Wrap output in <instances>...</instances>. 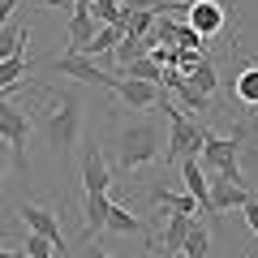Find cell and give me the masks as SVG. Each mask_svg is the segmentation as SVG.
I'll list each match as a JSON object with an SVG mask.
<instances>
[{
	"instance_id": "1",
	"label": "cell",
	"mask_w": 258,
	"mask_h": 258,
	"mask_svg": "<svg viewBox=\"0 0 258 258\" xmlns=\"http://www.w3.org/2000/svg\"><path fill=\"white\" fill-rule=\"evenodd\" d=\"M30 112H35V125L43 129L47 147H56L60 155H69L74 142H78V134H82V103H78V95L56 91V86H39Z\"/></svg>"
},
{
	"instance_id": "2",
	"label": "cell",
	"mask_w": 258,
	"mask_h": 258,
	"mask_svg": "<svg viewBox=\"0 0 258 258\" xmlns=\"http://www.w3.org/2000/svg\"><path fill=\"white\" fill-rule=\"evenodd\" d=\"M159 155H164V138H159V129L151 125V120H134L129 129H120V134H116L112 164L125 168V172H134V168H142V164H155Z\"/></svg>"
},
{
	"instance_id": "3",
	"label": "cell",
	"mask_w": 258,
	"mask_h": 258,
	"mask_svg": "<svg viewBox=\"0 0 258 258\" xmlns=\"http://www.w3.org/2000/svg\"><path fill=\"white\" fill-rule=\"evenodd\" d=\"M159 108L168 112V125H172V134H168V147H164V168L168 164H181L185 155H203V142H207V134L211 129L207 125H198V120H189L181 108H172V103H159Z\"/></svg>"
},
{
	"instance_id": "4",
	"label": "cell",
	"mask_w": 258,
	"mask_h": 258,
	"mask_svg": "<svg viewBox=\"0 0 258 258\" xmlns=\"http://www.w3.org/2000/svg\"><path fill=\"white\" fill-rule=\"evenodd\" d=\"M241 138L237 134H207V142H203V155H198V164H203V172L207 176H224V181H237V185H245V176H241Z\"/></svg>"
},
{
	"instance_id": "5",
	"label": "cell",
	"mask_w": 258,
	"mask_h": 258,
	"mask_svg": "<svg viewBox=\"0 0 258 258\" xmlns=\"http://www.w3.org/2000/svg\"><path fill=\"white\" fill-rule=\"evenodd\" d=\"M0 138L9 142L13 159H18L22 168H26V138H30V116L26 108H18L13 99H5L0 95Z\"/></svg>"
},
{
	"instance_id": "6",
	"label": "cell",
	"mask_w": 258,
	"mask_h": 258,
	"mask_svg": "<svg viewBox=\"0 0 258 258\" xmlns=\"http://www.w3.org/2000/svg\"><path fill=\"white\" fill-rule=\"evenodd\" d=\"M52 69H56L60 78H74V82H95V86H112V82H116L112 74H103L99 64H95V56L74 52V47H69L64 56H56V60H52Z\"/></svg>"
},
{
	"instance_id": "7",
	"label": "cell",
	"mask_w": 258,
	"mask_h": 258,
	"mask_svg": "<svg viewBox=\"0 0 258 258\" xmlns=\"http://www.w3.org/2000/svg\"><path fill=\"white\" fill-rule=\"evenodd\" d=\"M185 22H189V26L198 30L203 39H215V35L224 30V22H228V9H224L220 0H189Z\"/></svg>"
},
{
	"instance_id": "8",
	"label": "cell",
	"mask_w": 258,
	"mask_h": 258,
	"mask_svg": "<svg viewBox=\"0 0 258 258\" xmlns=\"http://www.w3.org/2000/svg\"><path fill=\"white\" fill-rule=\"evenodd\" d=\"M112 91H116V99L129 103V108H159V103H164L159 82H147V78H116Z\"/></svg>"
},
{
	"instance_id": "9",
	"label": "cell",
	"mask_w": 258,
	"mask_h": 258,
	"mask_svg": "<svg viewBox=\"0 0 258 258\" xmlns=\"http://www.w3.org/2000/svg\"><path fill=\"white\" fill-rule=\"evenodd\" d=\"M18 215L26 220V228H30V232H43V237H47V241H52V245L64 254V232H60V220H56V211H52V207L22 203V211H18Z\"/></svg>"
},
{
	"instance_id": "10",
	"label": "cell",
	"mask_w": 258,
	"mask_h": 258,
	"mask_svg": "<svg viewBox=\"0 0 258 258\" xmlns=\"http://www.w3.org/2000/svg\"><path fill=\"white\" fill-rule=\"evenodd\" d=\"M176 168H181L185 194H194V198H198V207H203V215H211V181H207V172H203V164H198V155H185Z\"/></svg>"
},
{
	"instance_id": "11",
	"label": "cell",
	"mask_w": 258,
	"mask_h": 258,
	"mask_svg": "<svg viewBox=\"0 0 258 258\" xmlns=\"http://www.w3.org/2000/svg\"><path fill=\"white\" fill-rule=\"evenodd\" d=\"M82 185H86V194H99V189H108V185H112L108 155H103L95 142L86 147V155H82Z\"/></svg>"
},
{
	"instance_id": "12",
	"label": "cell",
	"mask_w": 258,
	"mask_h": 258,
	"mask_svg": "<svg viewBox=\"0 0 258 258\" xmlns=\"http://www.w3.org/2000/svg\"><path fill=\"white\" fill-rule=\"evenodd\" d=\"M95 30H99V22L91 18V0H78L74 18H69V47H74V52H86L91 39H95Z\"/></svg>"
},
{
	"instance_id": "13",
	"label": "cell",
	"mask_w": 258,
	"mask_h": 258,
	"mask_svg": "<svg viewBox=\"0 0 258 258\" xmlns=\"http://www.w3.org/2000/svg\"><path fill=\"white\" fill-rule=\"evenodd\" d=\"M108 207H112L108 189H99V194H86V207H82V215H86V224H82V237H86V241H95L103 228H108Z\"/></svg>"
},
{
	"instance_id": "14",
	"label": "cell",
	"mask_w": 258,
	"mask_h": 258,
	"mask_svg": "<svg viewBox=\"0 0 258 258\" xmlns=\"http://www.w3.org/2000/svg\"><path fill=\"white\" fill-rule=\"evenodd\" d=\"M207 181H211V215H224L228 207H241L249 198V189L237 181H224V176H207Z\"/></svg>"
},
{
	"instance_id": "15",
	"label": "cell",
	"mask_w": 258,
	"mask_h": 258,
	"mask_svg": "<svg viewBox=\"0 0 258 258\" xmlns=\"http://www.w3.org/2000/svg\"><path fill=\"white\" fill-rule=\"evenodd\" d=\"M189 224H194V215H185V211H172V215H168V228H164V258H176V254H181Z\"/></svg>"
},
{
	"instance_id": "16",
	"label": "cell",
	"mask_w": 258,
	"mask_h": 258,
	"mask_svg": "<svg viewBox=\"0 0 258 258\" xmlns=\"http://www.w3.org/2000/svg\"><path fill=\"white\" fill-rule=\"evenodd\" d=\"M232 99L241 108H258V64H245L237 78H232Z\"/></svg>"
},
{
	"instance_id": "17",
	"label": "cell",
	"mask_w": 258,
	"mask_h": 258,
	"mask_svg": "<svg viewBox=\"0 0 258 258\" xmlns=\"http://www.w3.org/2000/svg\"><path fill=\"white\" fill-rule=\"evenodd\" d=\"M103 232H120V237H142V232H147V224L138 220V215H129L125 207H116L112 203L108 207V228Z\"/></svg>"
},
{
	"instance_id": "18",
	"label": "cell",
	"mask_w": 258,
	"mask_h": 258,
	"mask_svg": "<svg viewBox=\"0 0 258 258\" xmlns=\"http://www.w3.org/2000/svg\"><path fill=\"white\" fill-rule=\"evenodd\" d=\"M26 74H30V56H26V52L9 56V60H0V95H9Z\"/></svg>"
},
{
	"instance_id": "19",
	"label": "cell",
	"mask_w": 258,
	"mask_h": 258,
	"mask_svg": "<svg viewBox=\"0 0 258 258\" xmlns=\"http://www.w3.org/2000/svg\"><path fill=\"white\" fill-rule=\"evenodd\" d=\"M151 203H159V207H172V211H185V215H198V211H203L194 194H176V189H168V185H164V189H159V185L151 189Z\"/></svg>"
},
{
	"instance_id": "20",
	"label": "cell",
	"mask_w": 258,
	"mask_h": 258,
	"mask_svg": "<svg viewBox=\"0 0 258 258\" xmlns=\"http://www.w3.org/2000/svg\"><path fill=\"white\" fill-rule=\"evenodd\" d=\"M120 39H125L120 22H108V26H99V30H95V39H91V47H86V56H112Z\"/></svg>"
},
{
	"instance_id": "21",
	"label": "cell",
	"mask_w": 258,
	"mask_h": 258,
	"mask_svg": "<svg viewBox=\"0 0 258 258\" xmlns=\"http://www.w3.org/2000/svg\"><path fill=\"white\" fill-rule=\"evenodd\" d=\"M207 249H211V228L194 220V224H189V232H185L181 258H207Z\"/></svg>"
},
{
	"instance_id": "22",
	"label": "cell",
	"mask_w": 258,
	"mask_h": 258,
	"mask_svg": "<svg viewBox=\"0 0 258 258\" xmlns=\"http://www.w3.org/2000/svg\"><path fill=\"white\" fill-rule=\"evenodd\" d=\"M26 26L22 22H5V30H0V60H9V56L26 52Z\"/></svg>"
},
{
	"instance_id": "23",
	"label": "cell",
	"mask_w": 258,
	"mask_h": 258,
	"mask_svg": "<svg viewBox=\"0 0 258 258\" xmlns=\"http://www.w3.org/2000/svg\"><path fill=\"white\" fill-rule=\"evenodd\" d=\"M120 69H125V78H147V82H159V78H164V64L151 52L138 56V60H129V64H120Z\"/></svg>"
},
{
	"instance_id": "24",
	"label": "cell",
	"mask_w": 258,
	"mask_h": 258,
	"mask_svg": "<svg viewBox=\"0 0 258 258\" xmlns=\"http://www.w3.org/2000/svg\"><path fill=\"white\" fill-rule=\"evenodd\" d=\"M185 78H189V82L198 86V91H207V95H215V86H220V74H215L211 56H207V60H198V64H194V69H189Z\"/></svg>"
},
{
	"instance_id": "25",
	"label": "cell",
	"mask_w": 258,
	"mask_h": 258,
	"mask_svg": "<svg viewBox=\"0 0 258 258\" xmlns=\"http://www.w3.org/2000/svg\"><path fill=\"white\" fill-rule=\"evenodd\" d=\"M151 52V43H147V39H120V43H116V52H112V60H116V64H129V60H138V56H147Z\"/></svg>"
},
{
	"instance_id": "26",
	"label": "cell",
	"mask_w": 258,
	"mask_h": 258,
	"mask_svg": "<svg viewBox=\"0 0 258 258\" xmlns=\"http://www.w3.org/2000/svg\"><path fill=\"white\" fill-rule=\"evenodd\" d=\"M22 249H26V258H52V254H60L43 232H30V228H26V245H22Z\"/></svg>"
},
{
	"instance_id": "27",
	"label": "cell",
	"mask_w": 258,
	"mask_h": 258,
	"mask_svg": "<svg viewBox=\"0 0 258 258\" xmlns=\"http://www.w3.org/2000/svg\"><path fill=\"white\" fill-rule=\"evenodd\" d=\"M91 18L99 22V26L116 22V18H120V0H91Z\"/></svg>"
},
{
	"instance_id": "28",
	"label": "cell",
	"mask_w": 258,
	"mask_h": 258,
	"mask_svg": "<svg viewBox=\"0 0 258 258\" xmlns=\"http://www.w3.org/2000/svg\"><path fill=\"white\" fill-rule=\"evenodd\" d=\"M241 220H245V228L254 232V241H258V198H254V194L241 203Z\"/></svg>"
},
{
	"instance_id": "29",
	"label": "cell",
	"mask_w": 258,
	"mask_h": 258,
	"mask_svg": "<svg viewBox=\"0 0 258 258\" xmlns=\"http://www.w3.org/2000/svg\"><path fill=\"white\" fill-rule=\"evenodd\" d=\"M43 9H78V0H39Z\"/></svg>"
},
{
	"instance_id": "30",
	"label": "cell",
	"mask_w": 258,
	"mask_h": 258,
	"mask_svg": "<svg viewBox=\"0 0 258 258\" xmlns=\"http://www.w3.org/2000/svg\"><path fill=\"white\" fill-rule=\"evenodd\" d=\"M5 164H9V142H0V176H5Z\"/></svg>"
},
{
	"instance_id": "31",
	"label": "cell",
	"mask_w": 258,
	"mask_h": 258,
	"mask_svg": "<svg viewBox=\"0 0 258 258\" xmlns=\"http://www.w3.org/2000/svg\"><path fill=\"white\" fill-rule=\"evenodd\" d=\"M0 258H26V249H0Z\"/></svg>"
},
{
	"instance_id": "32",
	"label": "cell",
	"mask_w": 258,
	"mask_h": 258,
	"mask_svg": "<svg viewBox=\"0 0 258 258\" xmlns=\"http://www.w3.org/2000/svg\"><path fill=\"white\" fill-rule=\"evenodd\" d=\"M91 258H112V254H108V249H99V245H95V249H91Z\"/></svg>"
}]
</instances>
